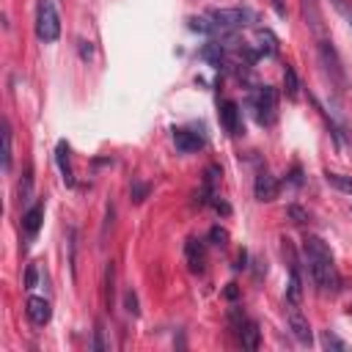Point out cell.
<instances>
[{"label":"cell","instance_id":"cell-28","mask_svg":"<svg viewBox=\"0 0 352 352\" xmlns=\"http://www.w3.org/2000/svg\"><path fill=\"white\" fill-rule=\"evenodd\" d=\"M146 192H148V184H132V198L135 201H143Z\"/></svg>","mask_w":352,"mask_h":352},{"label":"cell","instance_id":"cell-26","mask_svg":"<svg viewBox=\"0 0 352 352\" xmlns=\"http://www.w3.org/2000/svg\"><path fill=\"white\" fill-rule=\"evenodd\" d=\"M286 212H289V217H292L294 223H300V226H302V223H308V212H302L300 206H289Z\"/></svg>","mask_w":352,"mask_h":352},{"label":"cell","instance_id":"cell-30","mask_svg":"<svg viewBox=\"0 0 352 352\" xmlns=\"http://www.w3.org/2000/svg\"><path fill=\"white\" fill-rule=\"evenodd\" d=\"M91 346H94V349H107V344H104V338H102V324H96V338H94Z\"/></svg>","mask_w":352,"mask_h":352},{"label":"cell","instance_id":"cell-10","mask_svg":"<svg viewBox=\"0 0 352 352\" xmlns=\"http://www.w3.org/2000/svg\"><path fill=\"white\" fill-rule=\"evenodd\" d=\"M28 316H30L33 324L44 327V324L50 322V316H52L50 300H44V297H30V300H28Z\"/></svg>","mask_w":352,"mask_h":352},{"label":"cell","instance_id":"cell-24","mask_svg":"<svg viewBox=\"0 0 352 352\" xmlns=\"http://www.w3.org/2000/svg\"><path fill=\"white\" fill-rule=\"evenodd\" d=\"M333 3V8L346 19V25L352 28V0H330Z\"/></svg>","mask_w":352,"mask_h":352},{"label":"cell","instance_id":"cell-17","mask_svg":"<svg viewBox=\"0 0 352 352\" xmlns=\"http://www.w3.org/2000/svg\"><path fill=\"white\" fill-rule=\"evenodd\" d=\"M283 94H286V99H297L300 96V80H297V72L292 66L283 69Z\"/></svg>","mask_w":352,"mask_h":352},{"label":"cell","instance_id":"cell-7","mask_svg":"<svg viewBox=\"0 0 352 352\" xmlns=\"http://www.w3.org/2000/svg\"><path fill=\"white\" fill-rule=\"evenodd\" d=\"M289 327H292V333L300 344H311V324L302 316L300 305H289Z\"/></svg>","mask_w":352,"mask_h":352},{"label":"cell","instance_id":"cell-9","mask_svg":"<svg viewBox=\"0 0 352 352\" xmlns=\"http://www.w3.org/2000/svg\"><path fill=\"white\" fill-rule=\"evenodd\" d=\"M173 143L182 154H192V151L204 148V138L198 132H190V129H173Z\"/></svg>","mask_w":352,"mask_h":352},{"label":"cell","instance_id":"cell-12","mask_svg":"<svg viewBox=\"0 0 352 352\" xmlns=\"http://www.w3.org/2000/svg\"><path fill=\"white\" fill-rule=\"evenodd\" d=\"M41 217H44V204H41V201L33 204V206L25 212V217H22V228H25L28 239H33V236L38 234V228H41Z\"/></svg>","mask_w":352,"mask_h":352},{"label":"cell","instance_id":"cell-22","mask_svg":"<svg viewBox=\"0 0 352 352\" xmlns=\"http://www.w3.org/2000/svg\"><path fill=\"white\" fill-rule=\"evenodd\" d=\"M322 346H324V349H338V352H344V349H346V341H341L333 330H324V333H322Z\"/></svg>","mask_w":352,"mask_h":352},{"label":"cell","instance_id":"cell-25","mask_svg":"<svg viewBox=\"0 0 352 352\" xmlns=\"http://www.w3.org/2000/svg\"><path fill=\"white\" fill-rule=\"evenodd\" d=\"M124 308H126L132 316H138V314H140V311H138V297H135V292H132V289H126V292H124Z\"/></svg>","mask_w":352,"mask_h":352},{"label":"cell","instance_id":"cell-6","mask_svg":"<svg viewBox=\"0 0 352 352\" xmlns=\"http://www.w3.org/2000/svg\"><path fill=\"white\" fill-rule=\"evenodd\" d=\"M300 11H302V19H305L308 30L316 38H324V19H322V11H319V0H300Z\"/></svg>","mask_w":352,"mask_h":352},{"label":"cell","instance_id":"cell-21","mask_svg":"<svg viewBox=\"0 0 352 352\" xmlns=\"http://www.w3.org/2000/svg\"><path fill=\"white\" fill-rule=\"evenodd\" d=\"M3 170H11V126L3 121Z\"/></svg>","mask_w":352,"mask_h":352},{"label":"cell","instance_id":"cell-19","mask_svg":"<svg viewBox=\"0 0 352 352\" xmlns=\"http://www.w3.org/2000/svg\"><path fill=\"white\" fill-rule=\"evenodd\" d=\"M256 38L261 41L258 44V52H267V55H275L278 52V38L270 30H256Z\"/></svg>","mask_w":352,"mask_h":352},{"label":"cell","instance_id":"cell-13","mask_svg":"<svg viewBox=\"0 0 352 352\" xmlns=\"http://www.w3.org/2000/svg\"><path fill=\"white\" fill-rule=\"evenodd\" d=\"M258 341H261V330H258V324H256L253 319L242 322V324H239V344H242L245 349H256Z\"/></svg>","mask_w":352,"mask_h":352},{"label":"cell","instance_id":"cell-14","mask_svg":"<svg viewBox=\"0 0 352 352\" xmlns=\"http://www.w3.org/2000/svg\"><path fill=\"white\" fill-rule=\"evenodd\" d=\"M302 300V280H300V272H297V261L292 258V275H289V286H286V302L289 305H300Z\"/></svg>","mask_w":352,"mask_h":352},{"label":"cell","instance_id":"cell-20","mask_svg":"<svg viewBox=\"0 0 352 352\" xmlns=\"http://www.w3.org/2000/svg\"><path fill=\"white\" fill-rule=\"evenodd\" d=\"M201 58H204V60H209L212 66H220V63H223V47H220L217 41H209V44H204Z\"/></svg>","mask_w":352,"mask_h":352},{"label":"cell","instance_id":"cell-23","mask_svg":"<svg viewBox=\"0 0 352 352\" xmlns=\"http://www.w3.org/2000/svg\"><path fill=\"white\" fill-rule=\"evenodd\" d=\"M209 239H212V245L226 248V245H228V231L220 228V226H212V228H209Z\"/></svg>","mask_w":352,"mask_h":352},{"label":"cell","instance_id":"cell-16","mask_svg":"<svg viewBox=\"0 0 352 352\" xmlns=\"http://www.w3.org/2000/svg\"><path fill=\"white\" fill-rule=\"evenodd\" d=\"M187 264L192 272L204 270V245L198 239H187Z\"/></svg>","mask_w":352,"mask_h":352},{"label":"cell","instance_id":"cell-5","mask_svg":"<svg viewBox=\"0 0 352 352\" xmlns=\"http://www.w3.org/2000/svg\"><path fill=\"white\" fill-rule=\"evenodd\" d=\"M209 19L220 30H236V28H245L248 22H253V11H248V8H212Z\"/></svg>","mask_w":352,"mask_h":352},{"label":"cell","instance_id":"cell-27","mask_svg":"<svg viewBox=\"0 0 352 352\" xmlns=\"http://www.w3.org/2000/svg\"><path fill=\"white\" fill-rule=\"evenodd\" d=\"M104 283H107V294H104V300H107V305H110V302H113V264H107Z\"/></svg>","mask_w":352,"mask_h":352},{"label":"cell","instance_id":"cell-1","mask_svg":"<svg viewBox=\"0 0 352 352\" xmlns=\"http://www.w3.org/2000/svg\"><path fill=\"white\" fill-rule=\"evenodd\" d=\"M302 258H305V267H308L311 280L316 283V289L322 294H336L341 289V275H338L336 258H333L330 248L319 236H305V242H302Z\"/></svg>","mask_w":352,"mask_h":352},{"label":"cell","instance_id":"cell-29","mask_svg":"<svg viewBox=\"0 0 352 352\" xmlns=\"http://www.w3.org/2000/svg\"><path fill=\"white\" fill-rule=\"evenodd\" d=\"M33 286H36V267L30 264L28 272H25V289H33Z\"/></svg>","mask_w":352,"mask_h":352},{"label":"cell","instance_id":"cell-3","mask_svg":"<svg viewBox=\"0 0 352 352\" xmlns=\"http://www.w3.org/2000/svg\"><path fill=\"white\" fill-rule=\"evenodd\" d=\"M36 36L44 44H52L60 36V16H58L52 0H41L38 8H36Z\"/></svg>","mask_w":352,"mask_h":352},{"label":"cell","instance_id":"cell-15","mask_svg":"<svg viewBox=\"0 0 352 352\" xmlns=\"http://www.w3.org/2000/svg\"><path fill=\"white\" fill-rule=\"evenodd\" d=\"M55 160H58V168H60V176L66 184H74V173H72V162H69V143L60 140L58 148H55Z\"/></svg>","mask_w":352,"mask_h":352},{"label":"cell","instance_id":"cell-8","mask_svg":"<svg viewBox=\"0 0 352 352\" xmlns=\"http://www.w3.org/2000/svg\"><path fill=\"white\" fill-rule=\"evenodd\" d=\"M253 192H256L258 201H275L278 198V179L272 173L261 170L256 176V182H253Z\"/></svg>","mask_w":352,"mask_h":352},{"label":"cell","instance_id":"cell-4","mask_svg":"<svg viewBox=\"0 0 352 352\" xmlns=\"http://www.w3.org/2000/svg\"><path fill=\"white\" fill-rule=\"evenodd\" d=\"M250 107H253V116L258 124L270 126L275 121V110H278V94L272 85H258L253 94H250Z\"/></svg>","mask_w":352,"mask_h":352},{"label":"cell","instance_id":"cell-18","mask_svg":"<svg viewBox=\"0 0 352 352\" xmlns=\"http://www.w3.org/2000/svg\"><path fill=\"white\" fill-rule=\"evenodd\" d=\"M324 182H327L330 187H336V190H341V192H349V195H352V176H344V173H333V170H327V173H324Z\"/></svg>","mask_w":352,"mask_h":352},{"label":"cell","instance_id":"cell-11","mask_svg":"<svg viewBox=\"0 0 352 352\" xmlns=\"http://www.w3.org/2000/svg\"><path fill=\"white\" fill-rule=\"evenodd\" d=\"M220 124L228 135H239V107H236V102L228 99V102L220 104Z\"/></svg>","mask_w":352,"mask_h":352},{"label":"cell","instance_id":"cell-2","mask_svg":"<svg viewBox=\"0 0 352 352\" xmlns=\"http://www.w3.org/2000/svg\"><path fill=\"white\" fill-rule=\"evenodd\" d=\"M316 58H319V66H322V74L327 77L330 88H336L338 94H344L349 88V80H346V72L341 66V58L333 47V41L324 36V38H316Z\"/></svg>","mask_w":352,"mask_h":352}]
</instances>
